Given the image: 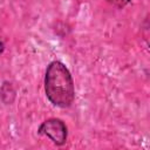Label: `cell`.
Returning <instances> with one entry per match:
<instances>
[{
    "label": "cell",
    "instance_id": "cell-1",
    "mask_svg": "<svg viewBox=\"0 0 150 150\" xmlns=\"http://www.w3.org/2000/svg\"><path fill=\"white\" fill-rule=\"evenodd\" d=\"M45 91L49 102L59 108H68L75 100V86L69 69L60 61H52L45 74Z\"/></svg>",
    "mask_w": 150,
    "mask_h": 150
},
{
    "label": "cell",
    "instance_id": "cell-3",
    "mask_svg": "<svg viewBox=\"0 0 150 150\" xmlns=\"http://www.w3.org/2000/svg\"><path fill=\"white\" fill-rule=\"evenodd\" d=\"M109 4H111L112 6L115 7H118V8H122L124 6H127L128 4H130L132 0H107Z\"/></svg>",
    "mask_w": 150,
    "mask_h": 150
},
{
    "label": "cell",
    "instance_id": "cell-4",
    "mask_svg": "<svg viewBox=\"0 0 150 150\" xmlns=\"http://www.w3.org/2000/svg\"><path fill=\"white\" fill-rule=\"evenodd\" d=\"M4 49H5V43H4V42L0 40V54L4 52Z\"/></svg>",
    "mask_w": 150,
    "mask_h": 150
},
{
    "label": "cell",
    "instance_id": "cell-2",
    "mask_svg": "<svg viewBox=\"0 0 150 150\" xmlns=\"http://www.w3.org/2000/svg\"><path fill=\"white\" fill-rule=\"evenodd\" d=\"M38 134L47 136L56 145H63L67 142L68 129L62 120L48 118L40 124L38 129Z\"/></svg>",
    "mask_w": 150,
    "mask_h": 150
}]
</instances>
